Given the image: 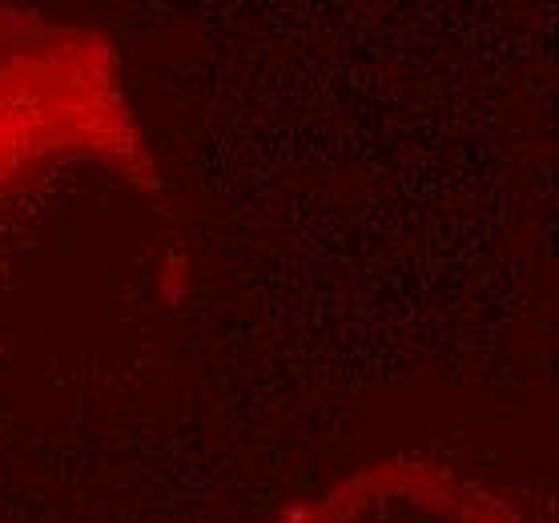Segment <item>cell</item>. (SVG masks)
<instances>
[{
    "mask_svg": "<svg viewBox=\"0 0 559 523\" xmlns=\"http://www.w3.org/2000/svg\"><path fill=\"white\" fill-rule=\"evenodd\" d=\"M294 523H539L508 491L451 467L394 460L350 475Z\"/></svg>",
    "mask_w": 559,
    "mask_h": 523,
    "instance_id": "7a4b0ae2",
    "label": "cell"
},
{
    "mask_svg": "<svg viewBox=\"0 0 559 523\" xmlns=\"http://www.w3.org/2000/svg\"><path fill=\"white\" fill-rule=\"evenodd\" d=\"M64 162H97L162 190L114 45L97 28L0 4V205Z\"/></svg>",
    "mask_w": 559,
    "mask_h": 523,
    "instance_id": "6da1fadb",
    "label": "cell"
}]
</instances>
